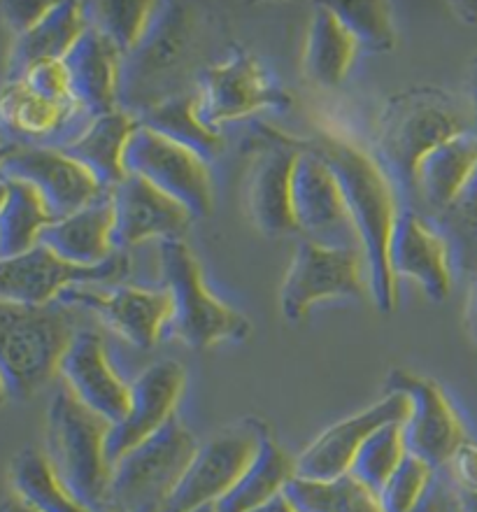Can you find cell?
Segmentation results:
<instances>
[{
    "instance_id": "obj_15",
    "label": "cell",
    "mask_w": 477,
    "mask_h": 512,
    "mask_svg": "<svg viewBox=\"0 0 477 512\" xmlns=\"http://www.w3.org/2000/svg\"><path fill=\"white\" fill-rule=\"evenodd\" d=\"M0 180L24 182L47 205L54 222L80 212L108 194L80 163L47 147H14L0 166Z\"/></svg>"
},
{
    "instance_id": "obj_34",
    "label": "cell",
    "mask_w": 477,
    "mask_h": 512,
    "mask_svg": "<svg viewBox=\"0 0 477 512\" xmlns=\"http://www.w3.org/2000/svg\"><path fill=\"white\" fill-rule=\"evenodd\" d=\"M284 496L296 512H382L377 494L352 473L336 480H303L294 475Z\"/></svg>"
},
{
    "instance_id": "obj_20",
    "label": "cell",
    "mask_w": 477,
    "mask_h": 512,
    "mask_svg": "<svg viewBox=\"0 0 477 512\" xmlns=\"http://www.w3.org/2000/svg\"><path fill=\"white\" fill-rule=\"evenodd\" d=\"M389 266L394 277H410L431 301L443 303L452 291L454 261L438 226L415 208L398 210L389 240Z\"/></svg>"
},
{
    "instance_id": "obj_9",
    "label": "cell",
    "mask_w": 477,
    "mask_h": 512,
    "mask_svg": "<svg viewBox=\"0 0 477 512\" xmlns=\"http://www.w3.org/2000/svg\"><path fill=\"white\" fill-rule=\"evenodd\" d=\"M366 254L361 247H326L301 240L282 282L280 310L287 322L308 317L312 305L329 298L366 296Z\"/></svg>"
},
{
    "instance_id": "obj_49",
    "label": "cell",
    "mask_w": 477,
    "mask_h": 512,
    "mask_svg": "<svg viewBox=\"0 0 477 512\" xmlns=\"http://www.w3.org/2000/svg\"><path fill=\"white\" fill-rule=\"evenodd\" d=\"M459 512H477V492L473 494H461L457 492Z\"/></svg>"
},
{
    "instance_id": "obj_41",
    "label": "cell",
    "mask_w": 477,
    "mask_h": 512,
    "mask_svg": "<svg viewBox=\"0 0 477 512\" xmlns=\"http://www.w3.org/2000/svg\"><path fill=\"white\" fill-rule=\"evenodd\" d=\"M443 471L457 492L461 494L477 492V443L466 440V443L454 452L450 464H447Z\"/></svg>"
},
{
    "instance_id": "obj_51",
    "label": "cell",
    "mask_w": 477,
    "mask_h": 512,
    "mask_svg": "<svg viewBox=\"0 0 477 512\" xmlns=\"http://www.w3.org/2000/svg\"><path fill=\"white\" fill-rule=\"evenodd\" d=\"M5 196H7V182H5V180H0V208H3Z\"/></svg>"
},
{
    "instance_id": "obj_42",
    "label": "cell",
    "mask_w": 477,
    "mask_h": 512,
    "mask_svg": "<svg viewBox=\"0 0 477 512\" xmlns=\"http://www.w3.org/2000/svg\"><path fill=\"white\" fill-rule=\"evenodd\" d=\"M410 512H459V501H457V489L452 487V482L447 480L443 471L436 473L433 478L429 492L422 501H419L417 508Z\"/></svg>"
},
{
    "instance_id": "obj_26",
    "label": "cell",
    "mask_w": 477,
    "mask_h": 512,
    "mask_svg": "<svg viewBox=\"0 0 477 512\" xmlns=\"http://www.w3.org/2000/svg\"><path fill=\"white\" fill-rule=\"evenodd\" d=\"M112 229H115V212H112L108 191L101 201L89 208L49 224L40 233L38 245L47 247L49 252L73 266L96 268L117 254Z\"/></svg>"
},
{
    "instance_id": "obj_18",
    "label": "cell",
    "mask_w": 477,
    "mask_h": 512,
    "mask_svg": "<svg viewBox=\"0 0 477 512\" xmlns=\"http://www.w3.org/2000/svg\"><path fill=\"white\" fill-rule=\"evenodd\" d=\"M408 415V398L398 391H387L380 401L357 415L340 419L319 433L296 457V478L303 480H336L350 473L363 443L382 426L403 422Z\"/></svg>"
},
{
    "instance_id": "obj_21",
    "label": "cell",
    "mask_w": 477,
    "mask_h": 512,
    "mask_svg": "<svg viewBox=\"0 0 477 512\" xmlns=\"http://www.w3.org/2000/svg\"><path fill=\"white\" fill-rule=\"evenodd\" d=\"M59 378L70 394L105 422L124 419L131 401V384L121 380L112 366L108 347L98 331L77 329L73 343L63 354Z\"/></svg>"
},
{
    "instance_id": "obj_40",
    "label": "cell",
    "mask_w": 477,
    "mask_h": 512,
    "mask_svg": "<svg viewBox=\"0 0 477 512\" xmlns=\"http://www.w3.org/2000/svg\"><path fill=\"white\" fill-rule=\"evenodd\" d=\"M21 82H24L35 96L45 98V101L75 103L73 94H70V82L63 61L40 63V66L28 70Z\"/></svg>"
},
{
    "instance_id": "obj_14",
    "label": "cell",
    "mask_w": 477,
    "mask_h": 512,
    "mask_svg": "<svg viewBox=\"0 0 477 512\" xmlns=\"http://www.w3.org/2000/svg\"><path fill=\"white\" fill-rule=\"evenodd\" d=\"M291 205L296 231L305 240L326 247H361L338 177L308 149H298L291 177Z\"/></svg>"
},
{
    "instance_id": "obj_16",
    "label": "cell",
    "mask_w": 477,
    "mask_h": 512,
    "mask_svg": "<svg viewBox=\"0 0 477 512\" xmlns=\"http://www.w3.org/2000/svg\"><path fill=\"white\" fill-rule=\"evenodd\" d=\"M126 259L119 252L96 268L66 263L47 247L35 245L12 259H0V301L19 305H49L73 284L115 282L124 275Z\"/></svg>"
},
{
    "instance_id": "obj_36",
    "label": "cell",
    "mask_w": 477,
    "mask_h": 512,
    "mask_svg": "<svg viewBox=\"0 0 477 512\" xmlns=\"http://www.w3.org/2000/svg\"><path fill=\"white\" fill-rule=\"evenodd\" d=\"M431 222L438 226L450 245L454 270L471 277L477 270V175L464 196Z\"/></svg>"
},
{
    "instance_id": "obj_55",
    "label": "cell",
    "mask_w": 477,
    "mask_h": 512,
    "mask_svg": "<svg viewBox=\"0 0 477 512\" xmlns=\"http://www.w3.org/2000/svg\"><path fill=\"white\" fill-rule=\"evenodd\" d=\"M135 512H159V508H140V510H135Z\"/></svg>"
},
{
    "instance_id": "obj_38",
    "label": "cell",
    "mask_w": 477,
    "mask_h": 512,
    "mask_svg": "<svg viewBox=\"0 0 477 512\" xmlns=\"http://www.w3.org/2000/svg\"><path fill=\"white\" fill-rule=\"evenodd\" d=\"M331 10L338 14L357 45L366 52L387 54L396 47V26L391 5L368 3V0H354V3H329Z\"/></svg>"
},
{
    "instance_id": "obj_13",
    "label": "cell",
    "mask_w": 477,
    "mask_h": 512,
    "mask_svg": "<svg viewBox=\"0 0 477 512\" xmlns=\"http://www.w3.org/2000/svg\"><path fill=\"white\" fill-rule=\"evenodd\" d=\"M59 303L80 305L94 312L101 322L140 350H152L166 336L170 322V296L166 289H142L117 282H82L68 287Z\"/></svg>"
},
{
    "instance_id": "obj_35",
    "label": "cell",
    "mask_w": 477,
    "mask_h": 512,
    "mask_svg": "<svg viewBox=\"0 0 477 512\" xmlns=\"http://www.w3.org/2000/svg\"><path fill=\"white\" fill-rule=\"evenodd\" d=\"M89 26L103 33L121 56L131 54L147 33L156 3L140 0H110V3H84Z\"/></svg>"
},
{
    "instance_id": "obj_45",
    "label": "cell",
    "mask_w": 477,
    "mask_h": 512,
    "mask_svg": "<svg viewBox=\"0 0 477 512\" xmlns=\"http://www.w3.org/2000/svg\"><path fill=\"white\" fill-rule=\"evenodd\" d=\"M452 12L457 14L466 24H477V0H466V3H450Z\"/></svg>"
},
{
    "instance_id": "obj_10",
    "label": "cell",
    "mask_w": 477,
    "mask_h": 512,
    "mask_svg": "<svg viewBox=\"0 0 477 512\" xmlns=\"http://www.w3.org/2000/svg\"><path fill=\"white\" fill-rule=\"evenodd\" d=\"M201 119L210 128L254 115L259 110H284L291 98L266 66L242 47H231L224 61L208 63L196 82Z\"/></svg>"
},
{
    "instance_id": "obj_1",
    "label": "cell",
    "mask_w": 477,
    "mask_h": 512,
    "mask_svg": "<svg viewBox=\"0 0 477 512\" xmlns=\"http://www.w3.org/2000/svg\"><path fill=\"white\" fill-rule=\"evenodd\" d=\"M296 147L319 156L338 177L366 254L368 287L375 308L382 315H391L398 308V284L389 266V240L401 210L394 187L373 156L340 135L322 133L305 142H296Z\"/></svg>"
},
{
    "instance_id": "obj_46",
    "label": "cell",
    "mask_w": 477,
    "mask_h": 512,
    "mask_svg": "<svg viewBox=\"0 0 477 512\" xmlns=\"http://www.w3.org/2000/svg\"><path fill=\"white\" fill-rule=\"evenodd\" d=\"M252 512H296V510H294V506H291V503H289L287 496L280 494V496H277V499H273L270 503H266V506L256 508V510H252Z\"/></svg>"
},
{
    "instance_id": "obj_6",
    "label": "cell",
    "mask_w": 477,
    "mask_h": 512,
    "mask_svg": "<svg viewBox=\"0 0 477 512\" xmlns=\"http://www.w3.org/2000/svg\"><path fill=\"white\" fill-rule=\"evenodd\" d=\"M159 259L173 305L166 336L177 338L191 350H210L219 343H242L249 338V319L212 294L201 263L184 240H163Z\"/></svg>"
},
{
    "instance_id": "obj_54",
    "label": "cell",
    "mask_w": 477,
    "mask_h": 512,
    "mask_svg": "<svg viewBox=\"0 0 477 512\" xmlns=\"http://www.w3.org/2000/svg\"><path fill=\"white\" fill-rule=\"evenodd\" d=\"M94 512H121V510L112 508V506H103V508H98V510H94Z\"/></svg>"
},
{
    "instance_id": "obj_4",
    "label": "cell",
    "mask_w": 477,
    "mask_h": 512,
    "mask_svg": "<svg viewBox=\"0 0 477 512\" xmlns=\"http://www.w3.org/2000/svg\"><path fill=\"white\" fill-rule=\"evenodd\" d=\"M73 310L63 303L0 301V380L12 401H28L59 375L75 338Z\"/></svg>"
},
{
    "instance_id": "obj_29",
    "label": "cell",
    "mask_w": 477,
    "mask_h": 512,
    "mask_svg": "<svg viewBox=\"0 0 477 512\" xmlns=\"http://www.w3.org/2000/svg\"><path fill=\"white\" fill-rule=\"evenodd\" d=\"M357 49V40L331 10V5H319L305 38V77L322 89L340 87L350 73Z\"/></svg>"
},
{
    "instance_id": "obj_24",
    "label": "cell",
    "mask_w": 477,
    "mask_h": 512,
    "mask_svg": "<svg viewBox=\"0 0 477 512\" xmlns=\"http://www.w3.org/2000/svg\"><path fill=\"white\" fill-rule=\"evenodd\" d=\"M298 156L296 140L268 147L256 159L247 182V210L256 229L268 238L296 233L294 205H291V177Z\"/></svg>"
},
{
    "instance_id": "obj_17",
    "label": "cell",
    "mask_w": 477,
    "mask_h": 512,
    "mask_svg": "<svg viewBox=\"0 0 477 512\" xmlns=\"http://www.w3.org/2000/svg\"><path fill=\"white\" fill-rule=\"evenodd\" d=\"M187 387V368L175 359H161L131 382V401L121 422L108 433V461L115 466L128 450L159 433L170 419Z\"/></svg>"
},
{
    "instance_id": "obj_39",
    "label": "cell",
    "mask_w": 477,
    "mask_h": 512,
    "mask_svg": "<svg viewBox=\"0 0 477 512\" xmlns=\"http://www.w3.org/2000/svg\"><path fill=\"white\" fill-rule=\"evenodd\" d=\"M436 473L426 461L408 454L377 494L382 512H410L417 508L429 492Z\"/></svg>"
},
{
    "instance_id": "obj_47",
    "label": "cell",
    "mask_w": 477,
    "mask_h": 512,
    "mask_svg": "<svg viewBox=\"0 0 477 512\" xmlns=\"http://www.w3.org/2000/svg\"><path fill=\"white\" fill-rule=\"evenodd\" d=\"M468 98H471L477 112V56L471 61V70H468Z\"/></svg>"
},
{
    "instance_id": "obj_5",
    "label": "cell",
    "mask_w": 477,
    "mask_h": 512,
    "mask_svg": "<svg viewBox=\"0 0 477 512\" xmlns=\"http://www.w3.org/2000/svg\"><path fill=\"white\" fill-rule=\"evenodd\" d=\"M110 429V422L77 401L63 384L56 389L47 408L45 454L68 492L91 512L108 506Z\"/></svg>"
},
{
    "instance_id": "obj_11",
    "label": "cell",
    "mask_w": 477,
    "mask_h": 512,
    "mask_svg": "<svg viewBox=\"0 0 477 512\" xmlns=\"http://www.w3.org/2000/svg\"><path fill=\"white\" fill-rule=\"evenodd\" d=\"M126 175H138L163 194L175 198L191 217H210L215 208L210 168L201 156L177 142L138 126L124 152Z\"/></svg>"
},
{
    "instance_id": "obj_50",
    "label": "cell",
    "mask_w": 477,
    "mask_h": 512,
    "mask_svg": "<svg viewBox=\"0 0 477 512\" xmlns=\"http://www.w3.org/2000/svg\"><path fill=\"white\" fill-rule=\"evenodd\" d=\"M14 149V145H10V142H5V145H0V166H3V161L10 156V152Z\"/></svg>"
},
{
    "instance_id": "obj_30",
    "label": "cell",
    "mask_w": 477,
    "mask_h": 512,
    "mask_svg": "<svg viewBox=\"0 0 477 512\" xmlns=\"http://www.w3.org/2000/svg\"><path fill=\"white\" fill-rule=\"evenodd\" d=\"M296 475V459L277 445L273 433L263 438V443L256 452L252 464L242 473L236 487L217 503L219 512H252L266 506L277 496L284 494V489Z\"/></svg>"
},
{
    "instance_id": "obj_32",
    "label": "cell",
    "mask_w": 477,
    "mask_h": 512,
    "mask_svg": "<svg viewBox=\"0 0 477 512\" xmlns=\"http://www.w3.org/2000/svg\"><path fill=\"white\" fill-rule=\"evenodd\" d=\"M138 122L142 126L152 128L154 133L163 135V138L191 149V152L201 156L205 163L217 159L224 149V140L219 131L210 128L201 119L196 91L175 96L166 103L156 105V108L147 110L145 115H140Z\"/></svg>"
},
{
    "instance_id": "obj_23",
    "label": "cell",
    "mask_w": 477,
    "mask_h": 512,
    "mask_svg": "<svg viewBox=\"0 0 477 512\" xmlns=\"http://www.w3.org/2000/svg\"><path fill=\"white\" fill-rule=\"evenodd\" d=\"M477 175V131L440 142L419 161L412 208L433 219L464 196Z\"/></svg>"
},
{
    "instance_id": "obj_2",
    "label": "cell",
    "mask_w": 477,
    "mask_h": 512,
    "mask_svg": "<svg viewBox=\"0 0 477 512\" xmlns=\"http://www.w3.org/2000/svg\"><path fill=\"white\" fill-rule=\"evenodd\" d=\"M477 131V112L471 98L436 87H417L391 96L384 105L375 133L377 166L387 175L405 208L415 203L419 161L454 135Z\"/></svg>"
},
{
    "instance_id": "obj_43",
    "label": "cell",
    "mask_w": 477,
    "mask_h": 512,
    "mask_svg": "<svg viewBox=\"0 0 477 512\" xmlns=\"http://www.w3.org/2000/svg\"><path fill=\"white\" fill-rule=\"evenodd\" d=\"M52 3H0V14L14 33L21 35L33 28L49 12Z\"/></svg>"
},
{
    "instance_id": "obj_53",
    "label": "cell",
    "mask_w": 477,
    "mask_h": 512,
    "mask_svg": "<svg viewBox=\"0 0 477 512\" xmlns=\"http://www.w3.org/2000/svg\"><path fill=\"white\" fill-rule=\"evenodd\" d=\"M191 512H219V510H217V506H203V508H196Z\"/></svg>"
},
{
    "instance_id": "obj_31",
    "label": "cell",
    "mask_w": 477,
    "mask_h": 512,
    "mask_svg": "<svg viewBox=\"0 0 477 512\" xmlns=\"http://www.w3.org/2000/svg\"><path fill=\"white\" fill-rule=\"evenodd\" d=\"M7 482L12 496L35 512H91L68 492L49 464L47 454L24 447L7 466Z\"/></svg>"
},
{
    "instance_id": "obj_44",
    "label": "cell",
    "mask_w": 477,
    "mask_h": 512,
    "mask_svg": "<svg viewBox=\"0 0 477 512\" xmlns=\"http://www.w3.org/2000/svg\"><path fill=\"white\" fill-rule=\"evenodd\" d=\"M471 284H468V296H466V331L468 338L477 345V270L468 277Z\"/></svg>"
},
{
    "instance_id": "obj_28",
    "label": "cell",
    "mask_w": 477,
    "mask_h": 512,
    "mask_svg": "<svg viewBox=\"0 0 477 512\" xmlns=\"http://www.w3.org/2000/svg\"><path fill=\"white\" fill-rule=\"evenodd\" d=\"M140 126L138 117L124 110L96 117L80 138L63 147L61 152L87 168L105 191H112L126 177L124 152L128 140Z\"/></svg>"
},
{
    "instance_id": "obj_19",
    "label": "cell",
    "mask_w": 477,
    "mask_h": 512,
    "mask_svg": "<svg viewBox=\"0 0 477 512\" xmlns=\"http://www.w3.org/2000/svg\"><path fill=\"white\" fill-rule=\"evenodd\" d=\"M94 122L77 103H52L35 96L24 82L0 89V135L14 147L63 149Z\"/></svg>"
},
{
    "instance_id": "obj_52",
    "label": "cell",
    "mask_w": 477,
    "mask_h": 512,
    "mask_svg": "<svg viewBox=\"0 0 477 512\" xmlns=\"http://www.w3.org/2000/svg\"><path fill=\"white\" fill-rule=\"evenodd\" d=\"M7 398H10V396H7V389H5V384H3V380H0V405H3V403L7 401Z\"/></svg>"
},
{
    "instance_id": "obj_37",
    "label": "cell",
    "mask_w": 477,
    "mask_h": 512,
    "mask_svg": "<svg viewBox=\"0 0 477 512\" xmlns=\"http://www.w3.org/2000/svg\"><path fill=\"white\" fill-rule=\"evenodd\" d=\"M408 457V447H405L401 422L387 424L382 429H377L370 436L357 454V459L352 461L350 473L357 478L361 485L373 489L375 494H380L398 466L403 464V459Z\"/></svg>"
},
{
    "instance_id": "obj_12",
    "label": "cell",
    "mask_w": 477,
    "mask_h": 512,
    "mask_svg": "<svg viewBox=\"0 0 477 512\" xmlns=\"http://www.w3.org/2000/svg\"><path fill=\"white\" fill-rule=\"evenodd\" d=\"M387 391H398L408 398V415L401 422L408 454L426 461L433 471H443L468 440L457 408L440 384L408 371H391Z\"/></svg>"
},
{
    "instance_id": "obj_33",
    "label": "cell",
    "mask_w": 477,
    "mask_h": 512,
    "mask_svg": "<svg viewBox=\"0 0 477 512\" xmlns=\"http://www.w3.org/2000/svg\"><path fill=\"white\" fill-rule=\"evenodd\" d=\"M7 182L0 208V259H12L40 243V233L54 222L42 198L24 182Z\"/></svg>"
},
{
    "instance_id": "obj_8",
    "label": "cell",
    "mask_w": 477,
    "mask_h": 512,
    "mask_svg": "<svg viewBox=\"0 0 477 512\" xmlns=\"http://www.w3.org/2000/svg\"><path fill=\"white\" fill-rule=\"evenodd\" d=\"M266 436H270L268 426L261 419L247 417L205 440L159 512H191L217 506L236 487Z\"/></svg>"
},
{
    "instance_id": "obj_3",
    "label": "cell",
    "mask_w": 477,
    "mask_h": 512,
    "mask_svg": "<svg viewBox=\"0 0 477 512\" xmlns=\"http://www.w3.org/2000/svg\"><path fill=\"white\" fill-rule=\"evenodd\" d=\"M201 12L194 5L156 3L147 33L131 54L121 56L119 110L140 117L170 98L191 94L203 73Z\"/></svg>"
},
{
    "instance_id": "obj_48",
    "label": "cell",
    "mask_w": 477,
    "mask_h": 512,
    "mask_svg": "<svg viewBox=\"0 0 477 512\" xmlns=\"http://www.w3.org/2000/svg\"><path fill=\"white\" fill-rule=\"evenodd\" d=\"M0 512H35L28 506H24L19 499H14V496H5L3 501H0Z\"/></svg>"
},
{
    "instance_id": "obj_27",
    "label": "cell",
    "mask_w": 477,
    "mask_h": 512,
    "mask_svg": "<svg viewBox=\"0 0 477 512\" xmlns=\"http://www.w3.org/2000/svg\"><path fill=\"white\" fill-rule=\"evenodd\" d=\"M89 28L84 3H52L33 28L14 38L7 56V82H21L28 70L49 61H63Z\"/></svg>"
},
{
    "instance_id": "obj_7",
    "label": "cell",
    "mask_w": 477,
    "mask_h": 512,
    "mask_svg": "<svg viewBox=\"0 0 477 512\" xmlns=\"http://www.w3.org/2000/svg\"><path fill=\"white\" fill-rule=\"evenodd\" d=\"M196 450L194 433L177 422V417L170 419L159 433L135 445L112 466L108 506L121 512L161 508Z\"/></svg>"
},
{
    "instance_id": "obj_22",
    "label": "cell",
    "mask_w": 477,
    "mask_h": 512,
    "mask_svg": "<svg viewBox=\"0 0 477 512\" xmlns=\"http://www.w3.org/2000/svg\"><path fill=\"white\" fill-rule=\"evenodd\" d=\"M112 212H115V240L117 252L135 247L145 240H184L191 222V212L163 194L138 175H126L110 191Z\"/></svg>"
},
{
    "instance_id": "obj_56",
    "label": "cell",
    "mask_w": 477,
    "mask_h": 512,
    "mask_svg": "<svg viewBox=\"0 0 477 512\" xmlns=\"http://www.w3.org/2000/svg\"><path fill=\"white\" fill-rule=\"evenodd\" d=\"M0 145H5V140H3V135H0Z\"/></svg>"
},
{
    "instance_id": "obj_25",
    "label": "cell",
    "mask_w": 477,
    "mask_h": 512,
    "mask_svg": "<svg viewBox=\"0 0 477 512\" xmlns=\"http://www.w3.org/2000/svg\"><path fill=\"white\" fill-rule=\"evenodd\" d=\"M70 94L89 117H103L119 110L121 54L115 45L89 26L66 59Z\"/></svg>"
}]
</instances>
